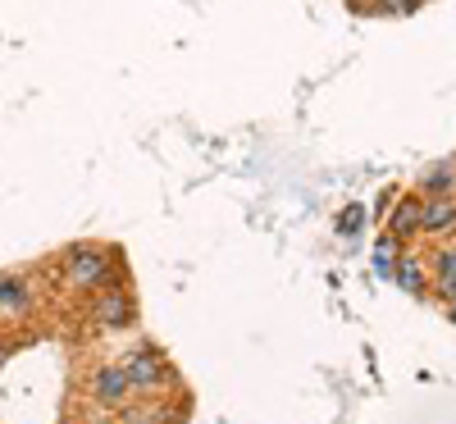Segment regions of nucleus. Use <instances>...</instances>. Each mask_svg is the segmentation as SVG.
<instances>
[{"mask_svg": "<svg viewBox=\"0 0 456 424\" xmlns=\"http://www.w3.org/2000/svg\"><path fill=\"white\" fill-rule=\"evenodd\" d=\"M87 320H92V329H101V333H128V329L137 324V301H133V292H124L119 283H110V288L92 292Z\"/></svg>", "mask_w": 456, "mask_h": 424, "instance_id": "3", "label": "nucleus"}, {"mask_svg": "<svg viewBox=\"0 0 456 424\" xmlns=\"http://www.w3.org/2000/svg\"><path fill=\"white\" fill-rule=\"evenodd\" d=\"M456 228V197H425V224L420 233H452Z\"/></svg>", "mask_w": 456, "mask_h": 424, "instance_id": "8", "label": "nucleus"}, {"mask_svg": "<svg viewBox=\"0 0 456 424\" xmlns=\"http://www.w3.org/2000/svg\"><path fill=\"white\" fill-rule=\"evenodd\" d=\"M119 361H124V374H128V383H133V397H151V393L178 388V370L165 361L160 347L142 342V347H133V352L119 356Z\"/></svg>", "mask_w": 456, "mask_h": 424, "instance_id": "2", "label": "nucleus"}, {"mask_svg": "<svg viewBox=\"0 0 456 424\" xmlns=\"http://www.w3.org/2000/svg\"><path fill=\"white\" fill-rule=\"evenodd\" d=\"M420 192L425 197H456V156L452 160H434L420 174Z\"/></svg>", "mask_w": 456, "mask_h": 424, "instance_id": "9", "label": "nucleus"}, {"mask_svg": "<svg viewBox=\"0 0 456 424\" xmlns=\"http://www.w3.org/2000/svg\"><path fill=\"white\" fill-rule=\"evenodd\" d=\"M114 269H119V251L101 247V242H78L60 256V283L69 292H101L114 283Z\"/></svg>", "mask_w": 456, "mask_h": 424, "instance_id": "1", "label": "nucleus"}, {"mask_svg": "<svg viewBox=\"0 0 456 424\" xmlns=\"http://www.w3.org/2000/svg\"><path fill=\"white\" fill-rule=\"evenodd\" d=\"M443 311H447V324L456 329V301H447V306H443Z\"/></svg>", "mask_w": 456, "mask_h": 424, "instance_id": "14", "label": "nucleus"}, {"mask_svg": "<svg viewBox=\"0 0 456 424\" xmlns=\"http://www.w3.org/2000/svg\"><path fill=\"white\" fill-rule=\"evenodd\" d=\"M415 5H420V0H384V10H388V14H411Z\"/></svg>", "mask_w": 456, "mask_h": 424, "instance_id": "13", "label": "nucleus"}, {"mask_svg": "<svg viewBox=\"0 0 456 424\" xmlns=\"http://www.w3.org/2000/svg\"><path fill=\"white\" fill-rule=\"evenodd\" d=\"M420 224H425V197H415V192L397 197L393 219H388V233H393L397 242H411V238H420Z\"/></svg>", "mask_w": 456, "mask_h": 424, "instance_id": "6", "label": "nucleus"}, {"mask_svg": "<svg viewBox=\"0 0 456 424\" xmlns=\"http://www.w3.org/2000/svg\"><path fill=\"white\" fill-rule=\"evenodd\" d=\"M429 279H456V247L434 251V260H429Z\"/></svg>", "mask_w": 456, "mask_h": 424, "instance_id": "12", "label": "nucleus"}, {"mask_svg": "<svg viewBox=\"0 0 456 424\" xmlns=\"http://www.w3.org/2000/svg\"><path fill=\"white\" fill-rule=\"evenodd\" d=\"M365 215H370L365 206H347V210L338 215V233H342V238H356L361 228H365Z\"/></svg>", "mask_w": 456, "mask_h": 424, "instance_id": "11", "label": "nucleus"}, {"mask_svg": "<svg viewBox=\"0 0 456 424\" xmlns=\"http://www.w3.org/2000/svg\"><path fill=\"white\" fill-rule=\"evenodd\" d=\"M37 306V288L23 274H0V320H28Z\"/></svg>", "mask_w": 456, "mask_h": 424, "instance_id": "5", "label": "nucleus"}, {"mask_svg": "<svg viewBox=\"0 0 456 424\" xmlns=\"http://www.w3.org/2000/svg\"><path fill=\"white\" fill-rule=\"evenodd\" d=\"M87 393H92V406L96 411L119 415L133 402V383L124 374V361H96L92 365V379H87Z\"/></svg>", "mask_w": 456, "mask_h": 424, "instance_id": "4", "label": "nucleus"}, {"mask_svg": "<svg viewBox=\"0 0 456 424\" xmlns=\"http://www.w3.org/2000/svg\"><path fill=\"white\" fill-rule=\"evenodd\" d=\"M393 283H397L402 292H411V297H429V265L415 260V256H397Z\"/></svg>", "mask_w": 456, "mask_h": 424, "instance_id": "7", "label": "nucleus"}, {"mask_svg": "<svg viewBox=\"0 0 456 424\" xmlns=\"http://www.w3.org/2000/svg\"><path fill=\"white\" fill-rule=\"evenodd\" d=\"M397 256H402V242H397L393 233H384V238L374 242V274H379V279H393Z\"/></svg>", "mask_w": 456, "mask_h": 424, "instance_id": "10", "label": "nucleus"}, {"mask_svg": "<svg viewBox=\"0 0 456 424\" xmlns=\"http://www.w3.org/2000/svg\"><path fill=\"white\" fill-rule=\"evenodd\" d=\"M92 424H124V420H114V415H105V411H101V415H96Z\"/></svg>", "mask_w": 456, "mask_h": 424, "instance_id": "15", "label": "nucleus"}]
</instances>
